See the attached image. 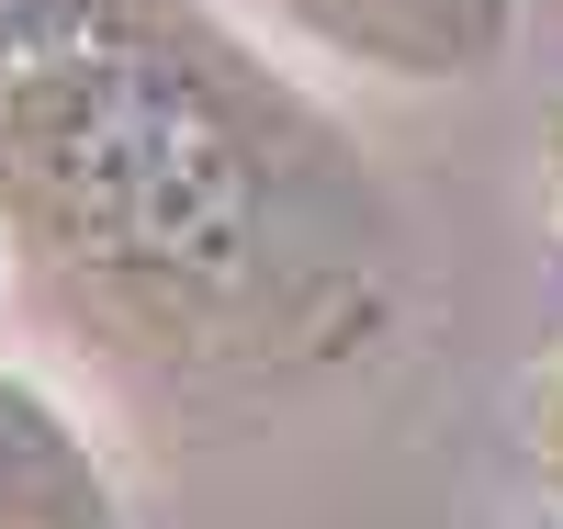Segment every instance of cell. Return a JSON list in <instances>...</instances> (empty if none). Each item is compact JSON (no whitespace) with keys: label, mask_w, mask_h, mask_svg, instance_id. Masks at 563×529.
Wrapping results in <instances>:
<instances>
[{"label":"cell","mask_w":563,"mask_h":529,"mask_svg":"<svg viewBox=\"0 0 563 529\" xmlns=\"http://www.w3.org/2000/svg\"><path fill=\"white\" fill-rule=\"evenodd\" d=\"M0 529H124L102 440L12 361H0Z\"/></svg>","instance_id":"obj_3"},{"label":"cell","mask_w":563,"mask_h":529,"mask_svg":"<svg viewBox=\"0 0 563 529\" xmlns=\"http://www.w3.org/2000/svg\"><path fill=\"white\" fill-rule=\"evenodd\" d=\"M530 451H541V485L563 496V383L541 395V417H530Z\"/></svg>","instance_id":"obj_4"},{"label":"cell","mask_w":563,"mask_h":529,"mask_svg":"<svg viewBox=\"0 0 563 529\" xmlns=\"http://www.w3.org/2000/svg\"><path fill=\"white\" fill-rule=\"evenodd\" d=\"M0 260H12V249H0Z\"/></svg>","instance_id":"obj_6"},{"label":"cell","mask_w":563,"mask_h":529,"mask_svg":"<svg viewBox=\"0 0 563 529\" xmlns=\"http://www.w3.org/2000/svg\"><path fill=\"white\" fill-rule=\"evenodd\" d=\"M541 180H552V214H563V113L541 124Z\"/></svg>","instance_id":"obj_5"},{"label":"cell","mask_w":563,"mask_h":529,"mask_svg":"<svg viewBox=\"0 0 563 529\" xmlns=\"http://www.w3.org/2000/svg\"><path fill=\"white\" fill-rule=\"evenodd\" d=\"M203 395H305L395 339L406 214L203 0H0V249Z\"/></svg>","instance_id":"obj_1"},{"label":"cell","mask_w":563,"mask_h":529,"mask_svg":"<svg viewBox=\"0 0 563 529\" xmlns=\"http://www.w3.org/2000/svg\"><path fill=\"white\" fill-rule=\"evenodd\" d=\"M282 45L350 68V79H395V90H462L519 45V0H238Z\"/></svg>","instance_id":"obj_2"}]
</instances>
